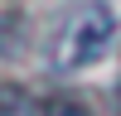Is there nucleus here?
<instances>
[{
    "mask_svg": "<svg viewBox=\"0 0 121 116\" xmlns=\"http://www.w3.org/2000/svg\"><path fill=\"white\" fill-rule=\"evenodd\" d=\"M34 116H92L82 102H73V97H44V102L34 106Z\"/></svg>",
    "mask_w": 121,
    "mask_h": 116,
    "instance_id": "nucleus-2",
    "label": "nucleus"
},
{
    "mask_svg": "<svg viewBox=\"0 0 121 116\" xmlns=\"http://www.w3.org/2000/svg\"><path fill=\"white\" fill-rule=\"evenodd\" d=\"M112 44H116V15L107 5H97V0H87L63 19V29L53 39V63L63 73H78V68L102 63L112 53Z\"/></svg>",
    "mask_w": 121,
    "mask_h": 116,
    "instance_id": "nucleus-1",
    "label": "nucleus"
},
{
    "mask_svg": "<svg viewBox=\"0 0 121 116\" xmlns=\"http://www.w3.org/2000/svg\"><path fill=\"white\" fill-rule=\"evenodd\" d=\"M24 111H29L24 92H19L15 82H5V77H0V116H24Z\"/></svg>",
    "mask_w": 121,
    "mask_h": 116,
    "instance_id": "nucleus-3",
    "label": "nucleus"
}]
</instances>
